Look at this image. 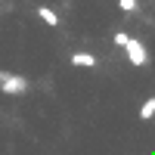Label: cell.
<instances>
[{"label": "cell", "instance_id": "cell-4", "mask_svg": "<svg viewBox=\"0 0 155 155\" xmlns=\"http://www.w3.org/2000/svg\"><path fill=\"white\" fill-rule=\"evenodd\" d=\"M37 19H41L44 25H53V28H59V12L50 9V6H37Z\"/></svg>", "mask_w": 155, "mask_h": 155}, {"label": "cell", "instance_id": "cell-6", "mask_svg": "<svg viewBox=\"0 0 155 155\" xmlns=\"http://www.w3.org/2000/svg\"><path fill=\"white\" fill-rule=\"evenodd\" d=\"M127 37H130V34H127V31H118V34L112 37V41H115V47H124V44H127Z\"/></svg>", "mask_w": 155, "mask_h": 155}, {"label": "cell", "instance_id": "cell-3", "mask_svg": "<svg viewBox=\"0 0 155 155\" xmlns=\"http://www.w3.org/2000/svg\"><path fill=\"white\" fill-rule=\"evenodd\" d=\"M71 65H78V68H96V56L78 50V53H71Z\"/></svg>", "mask_w": 155, "mask_h": 155}, {"label": "cell", "instance_id": "cell-2", "mask_svg": "<svg viewBox=\"0 0 155 155\" xmlns=\"http://www.w3.org/2000/svg\"><path fill=\"white\" fill-rule=\"evenodd\" d=\"M124 53H127V59H130V65H137V68H143L146 62H149L146 44H143V41H137V37H127V44H124Z\"/></svg>", "mask_w": 155, "mask_h": 155}, {"label": "cell", "instance_id": "cell-7", "mask_svg": "<svg viewBox=\"0 0 155 155\" xmlns=\"http://www.w3.org/2000/svg\"><path fill=\"white\" fill-rule=\"evenodd\" d=\"M118 6H121V9H127V12H134L140 3H137V0H118Z\"/></svg>", "mask_w": 155, "mask_h": 155}, {"label": "cell", "instance_id": "cell-5", "mask_svg": "<svg viewBox=\"0 0 155 155\" xmlns=\"http://www.w3.org/2000/svg\"><path fill=\"white\" fill-rule=\"evenodd\" d=\"M140 118L143 121H149V118H155V96H149L143 106H140Z\"/></svg>", "mask_w": 155, "mask_h": 155}, {"label": "cell", "instance_id": "cell-1", "mask_svg": "<svg viewBox=\"0 0 155 155\" xmlns=\"http://www.w3.org/2000/svg\"><path fill=\"white\" fill-rule=\"evenodd\" d=\"M0 90L6 96H22L28 90V81L22 74H12V71H0Z\"/></svg>", "mask_w": 155, "mask_h": 155}]
</instances>
